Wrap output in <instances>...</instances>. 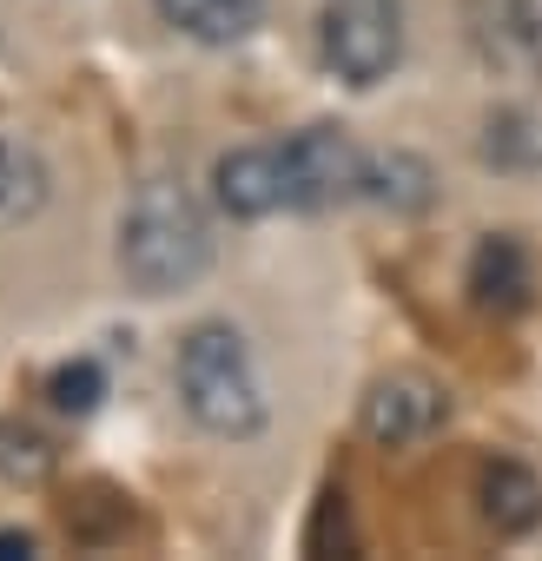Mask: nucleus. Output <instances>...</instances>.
<instances>
[{"label": "nucleus", "instance_id": "9", "mask_svg": "<svg viewBox=\"0 0 542 561\" xmlns=\"http://www.w3.org/2000/svg\"><path fill=\"white\" fill-rule=\"evenodd\" d=\"M476 495H483V522L496 535H529L542 522V482L522 462H489Z\"/></svg>", "mask_w": 542, "mask_h": 561}, {"label": "nucleus", "instance_id": "6", "mask_svg": "<svg viewBox=\"0 0 542 561\" xmlns=\"http://www.w3.org/2000/svg\"><path fill=\"white\" fill-rule=\"evenodd\" d=\"M212 192L232 218H271V211H292L285 192V152L279 146H238L212 165Z\"/></svg>", "mask_w": 542, "mask_h": 561}, {"label": "nucleus", "instance_id": "12", "mask_svg": "<svg viewBox=\"0 0 542 561\" xmlns=\"http://www.w3.org/2000/svg\"><path fill=\"white\" fill-rule=\"evenodd\" d=\"M47 198V165L34 146L0 139V218H27Z\"/></svg>", "mask_w": 542, "mask_h": 561}, {"label": "nucleus", "instance_id": "2", "mask_svg": "<svg viewBox=\"0 0 542 561\" xmlns=\"http://www.w3.org/2000/svg\"><path fill=\"white\" fill-rule=\"evenodd\" d=\"M179 397L199 430L212 436H258L264 423V390L251 370V351L232 324H192L179 344Z\"/></svg>", "mask_w": 542, "mask_h": 561}, {"label": "nucleus", "instance_id": "17", "mask_svg": "<svg viewBox=\"0 0 542 561\" xmlns=\"http://www.w3.org/2000/svg\"><path fill=\"white\" fill-rule=\"evenodd\" d=\"M34 554V535L27 528H0V561H27Z\"/></svg>", "mask_w": 542, "mask_h": 561}, {"label": "nucleus", "instance_id": "8", "mask_svg": "<svg viewBox=\"0 0 542 561\" xmlns=\"http://www.w3.org/2000/svg\"><path fill=\"white\" fill-rule=\"evenodd\" d=\"M153 8L166 14V27H179L185 41H205V47H232L245 41L271 0H153Z\"/></svg>", "mask_w": 542, "mask_h": 561}, {"label": "nucleus", "instance_id": "16", "mask_svg": "<svg viewBox=\"0 0 542 561\" xmlns=\"http://www.w3.org/2000/svg\"><path fill=\"white\" fill-rule=\"evenodd\" d=\"M358 554V535H351V515H345V495L338 489H325L318 495V515H312V528H305V554Z\"/></svg>", "mask_w": 542, "mask_h": 561}, {"label": "nucleus", "instance_id": "13", "mask_svg": "<svg viewBox=\"0 0 542 561\" xmlns=\"http://www.w3.org/2000/svg\"><path fill=\"white\" fill-rule=\"evenodd\" d=\"M364 198L397 205V211H424V205H430V172H424L417 159H404V152L371 159V172H364Z\"/></svg>", "mask_w": 542, "mask_h": 561}, {"label": "nucleus", "instance_id": "5", "mask_svg": "<svg viewBox=\"0 0 542 561\" xmlns=\"http://www.w3.org/2000/svg\"><path fill=\"white\" fill-rule=\"evenodd\" d=\"M443 416H450V397H443L430 377H417V370H397V377L371 383V397H364V430H371V443H384V449H404V443L437 436Z\"/></svg>", "mask_w": 542, "mask_h": 561}, {"label": "nucleus", "instance_id": "15", "mask_svg": "<svg viewBox=\"0 0 542 561\" xmlns=\"http://www.w3.org/2000/svg\"><path fill=\"white\" fill-rule=\"evenodd\" d=\"M47 397H54V410H67V416H87V410L106 397V377H100V364H93V357H80V364H60V370L47 377Z\"/></svg>", "mask_w": 542, "mask_h": 561}, {"label": "nucleus", "instance_id": "4", "mask_svg": "<svg viewBox=\"0 0 542 561\" xmlns=\"http://www.w3.org/2000/svg\"><path fill=\"white\" fill-rule=\"evenodd\" d=\"M279 152H285V192H292V211H331V205L364 198L371 152H364L345 126H305V133L279 139Z\"/></svg>", "mask_w": 542, "mask_h": 561}, {"label": "nucleus", "instance_id": "11", "mask_svg": "<svg viewBox=\"0 0 542 561\" xmlns=\"http://www.w3.org/2000/svg\"><path fill=\"white\" fill-rule=\"evenodd\" d=\"M54 462H60V449H54L47 430H34V423H0V482L34 489V482L54 476Z\"/></svg>", "mask_w": 542, "mask_h": 561}, {"label": "nucleus", "instance_id": "1", "mask_svg": "<svg viewBox=\"0 0 542 561\" xmlns=\"http://www.w3.org/2000/svg\"><path fill=\"white\" fill-rule=\"evenodd\" d=\"M205 264H212V225L199 198L179 179H146L120 218V271L133 277V291L172 298L199 285Z\"/></svg>", "mask_w": 542, "mask_h": 561}, {"label": "nucleus", "instance_id": "3", "mask_svg": "<svg viewBox=\"0 0 542 561\" xmlns=\"http://www.w3.org/2000/svg\"><path fill=\"white\" fill-rule=\"evenodd\" d=\"M318 54L345 87H377L404 60V8L397 0H325Z\"/></svg>", "mask_w": 542, "mask_h": 561}, {"label": "nucleus", "instance_id": "10", "mask_svg": "<svg viewBox=\"0 0 542 561\" xmlns=\"http://www.w3.org/2000/svg\"><path fill=\"white\" fill-rule=\"evenodd\" d=\"M483 159L496 172H535L542 165V113L535 106H503L483 126Z\"/></svg>", "mask_w": 542, "mask_h": 561}, {"label": "nucleus", "instance_id": "14", "mask_svg": "<svg viewBox=\"0 0 542 561\" xmlns=\"http://www.w3.org/2000/svg\"><path fill=\"white\" fill-rule=\"evenodd\" d=\"M496 41L509 60L542 67V0H496Z\"/></svg>", "mask_w": 542, "mask_h": 561}, {"label": "nucleus", "instance_id": "7", "mask_svg": "<svg viewBox=\"0 0 542 561\" xmlns=\"http://www.w3.org/2000/svg\"><path fill=\"white\" fill-rule=\"evenodd\" d=\"M470 298H476L483 311H496V318H516V311L535 305V264H529L522 238L489 231V238L476 244V257H470Z\"/></svg>", "mask_w": 542, "mask_h": 561}]
</instances>
